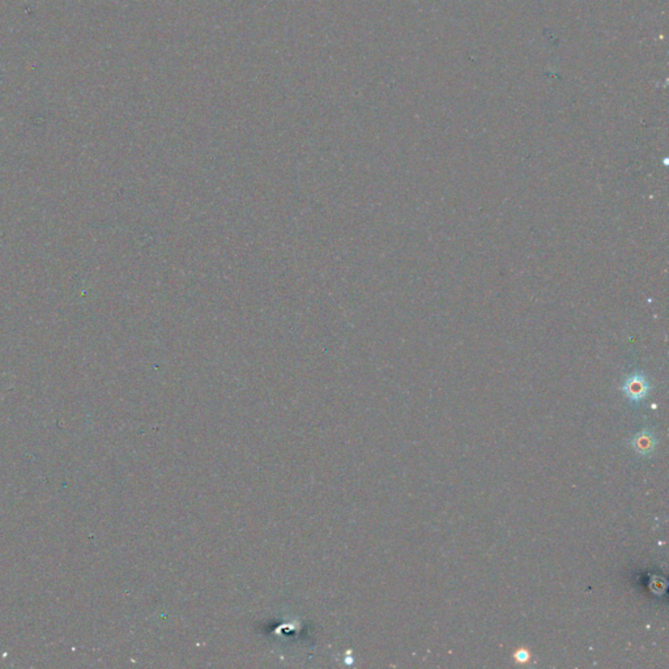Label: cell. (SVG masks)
<instances>
[{"label":"cell","instance_id":"obj_3","mask_svg":"<svg viewBox=\"0 0 669 669\" xmlns=\"http://www.w3.org/2000/svg\"><path fill=\"white\" fill-rule=\"evenodd\" d=\"M514 659L515 661L519 663V664H527L531 659V655L526 648H519L514 654Z\"/></svg>","mask_w":669,"mask_h":669},{"label":"cell","instance_id":"obj_2","mask_svg":"<svg viewBox=\"0 0 669 669\" xmlns=\"http://www.w3.org/2000/svg\"><path fill=\"white\" fill-rule=\"evenodd\" d=\"M632 447L634 451L641 456H650L654 454L657 446V438L655 433L646 428L638 431L632 438Z\"/></svg>","mask_w":669,"mask_h":669},{"label":"cell","instance_id":"obj_1","mask_svg":"<svg viewBox=\"0 0 669 669\" xmlns=\"http://www.w3.org/2000/svg\"><path fill=\"white\" fill-rule=\"evenodd\" d=\"M650 388L651 386L647 381V378L643 374H639V373H635L633 375L628 377L626 381L622 384L623 394L633 404L642 403L648 396Z\"/></svg>","mask_w":669,"mask_h":669}]
</instances>
